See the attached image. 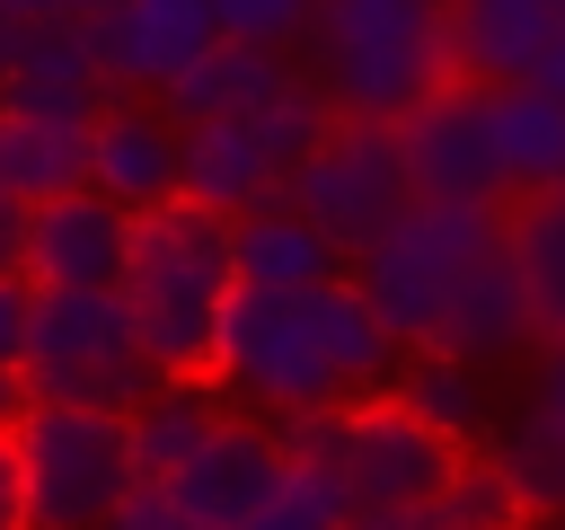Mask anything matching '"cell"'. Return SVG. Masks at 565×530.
Listing matches in <instances>:
<instances>
[{
  "label": "cell",
  "instance_id": "cell-3",
  "mask_svg": "<svg viewBox=\"0 0 565 530\" xmlns=\"http://www.w3.org/2000/svg\"><path fill=\"white\" fill-rule=\"evenodd\" d=\"M486 256H503V212L494 203H406L344 274H353V292L371 300V318L388 327L397 353H433L459 283Z\"/></svg>",
  "mask_w": 565,
  "mask_h": 530
},
{
  "label": "cell",
  "instance_id": "cell-41",
  "mask_svg": "<svg viewBox=\"0 0 565 530\" xmlns=\"http://www.w3.org/2000/svg\"><path fill=\"white\" fill-rule=\"evenodd\" d=\"M433 530H468V521H450V512H433Z\"/></svg>",
  "mask_w": 565,
  "mask_h": 530
},
{
  "label": "cell",
  "instance_id": "cell-1",
  "mask_svg": "<svg viewBox=\"0 0 565 530\" xmlns=\"http://www.w3.org/2000/svg\"><path fill=\"white\" fill-rule=\"evenodd\" d=\"M124 318H132V344L159 380H212V344H221V318L238 300V274H230V221L194 212V203H159L132 221L124 239V283H115Z\"/></svg>",
  "mask_w": 565,
  "mask_h": 530
},
{
  "label": "cell",
  "instance_id": "cell-14",
  "mask_svg": "<svg viewBox=\"0 0 565 530\" xmlns=\"http://www.w3.org/2000/svg\"><path fill=\"white\" fill-rule=\"evenodd\" d=\"M565 35V0H450V71L477 88H521Z\"/></svg>",
  "mask_w": 565,
  "mask_h": 530
},
{
  "label": "cell",
  "instance_id": "cell-15",
  "mask_svg": "<svg viewBox=\"0 0 565 530\" xmlns=\"http://www.w3.org/2000/svg\"><path fill=\"white\" fill-rule=\"evenodd\" d=\"M282 194H291V177L265 159L256 124H203V132H185L177 203H194V212H212V221H247V212H265V203H282Z\"/></svg>",
  "mask_w": 565,
  "mask_h": 530
},
{
  "label": "cell",
  "instance_id": "cell-22",
  "mask_svg": "<svg viewBox=\"0 0 565 530\" xmlns=\"http://www.w3.org/2000/svg\"><path fill=\"white\" fill-rule=\"evenodd\" d=\"M530 344H539V336H530L521 283H512V265H503V256H486V265L459 283V300H450V318H441V344H433V353H450V362L486 371V362H512V353H530Z\"/></svg>",
  "mask_w": 565,
  "mask_h": 530
},
{
  "label": "cell",
  "instance_id": "cell-29",
  "mask_svg": "<svg viewBox=\"0 0 565 530\" xmlns=\"http://www.w3.org/2000/svg\"><path fill=\"white\" fill-rule=\"evenodd\" d=\"M274 451H282V468H309V477H335V486H344V406L282 415V424H274Z\"/></svg>",
  "mask_w": 565,
  "mask_h": 530
},
{
  "label": "cell",
  "instance_id": "cell-27",
  "mask_svg": "<svg viewBox=\"0 0 565 530\" xmlns=\"http://www.w3.org/2000/svg\"><path fill=\"white\" fill-rule=\"evenodd\" d=\"M247 124H256L265 159H274L282 177H300V168H309V150H318L327 132H335V106H327V97H318L309 80H291V88H282V97H265V106H256Z\"/></svg>",
  "mask_w": 565,
  "mask_h": 530
},
{
  "label": "cell",
  "instance_id": "cell-43",
  "mask_svg": "<svg viewBox=\"0 0 565 530\" xmlns=\"http://www.w3.org/2000/svg\"><path fill=\"white\" fill-rule=\"evenodd\" d=\"M441 9H450V0H441Z\"/></svg>",
  "mask_w": 565,
  "mask_h": 530
},
{
  "label": "cell",
  "instance_id": "cell-28",
  "mask_svg": "<svg viewBox=\"0 0 565 530\" xmlns=\"http://www.w3.org/2000/svg\"><path fill=\"white\" fill-rule=\"evenodd\" d=\"M309 18H318V0H212V26H221L230 44H265V53L300 44Z\"/></svg>",
  "mask_w": 565,
  "mask_h": 530
},
{
  "label": "cell",
  "instance_id": "cell-24",
  "mask_svg": "<svg viewBox=\"0 0 565 530\" xmlns=\"http://www.w3.org/2000/svg\"><path fill=\"white\" fill-rule=\"evenodd\" d=\"M388 398L424 424V433H441L450 451H468V442H486V424H494V398H486V380L468 371V362H450V353H397V371H388Z\"/></svg>",
  "mask_w": 565,
  "mask_h": 530
},
{
  "label": "cell",
  "instance_id": "cell-36",
  "mask_svg": "<svg viewBox=\"0 0 565 530\" xmlns=\"http://www.w3.org/2000/svg\"><path fill=\"white\" fill-rule=\"evenodd\" d=\"M26 35H35V26L0 9V88H9V71H18V53H26Z\"/></svg>",
  "mask_w": 565,
  "mask_h": 530
},
{
  "label": "cell",
  "instance_id": "cell-32",
  "mask_svg": "<svg viewBox=\"0 0 565 530\" xmlns=\"http://www.w3.org/2000/svg\"><path fill=\"white\" fill-rule=\"evenodd\" d=\"M18 344H26V283H0V371H18Z\"/></svg>",
  "mask_w": 565,
  "mask_h": 530
},
{
  "label": "cell",
  "instance_id": "cell-10",
  "mask_svg": "<svg viewBox=\"0 0 565 530\" xmlns=\"http://www.w3.org/2000/svg\"><path fill=\"white\" fill-rule=\"evenodd\" d=\"M212 44H221L212 0H124V9L88 18V53H97L106 97H124V88L168 97V88H177Z\"/></svg>",
  "mask_w": 565,
  "mask_h": 530
},
{
  "label": "cell",
  "instance_id": "cell-34",
  "mask_svg": "<svg viewBox=\"0 0 565 530\" xmlns=\"http://www.w3.org/2000/svg\"><path fill=\"white\" fill-rule=\"evenodd\" d=\"M18 265H26V212L0 194V283H18Z\"/></svg>",
  "mask_w": 565,
  "mask_h": 530
},
{
  "label": "cell",
  "instance_id": "cell-5",
  "mask_svg": "<svg viewBox=\"0 0 565 530\" xmlns=\"http://www.w3.org/2000/svg\"><path fill=\"white\" fill-rule=\"evenodd\" d=\"M9 459H18V495H26V530H97L141 486L124 415H88V406L26 398V415L9 424Z\"/></svg>",
  "mask_w": 565,
  "mask_h": 530
},
{
  "label": "cell",
  "instance_id": "cell-7",
  "mask_svg": "<svg viewBox=\"0 0 565 530\" xmlns=\"http://www.w3.org/2000/svg\"><path fill=\"white\" fill-rule=\"evenodd\" d=\"M344 265L415 203V186H406V159H397V124H344L335 115V132L309 150V168L291 177V194H282Z\"/></svg>",
  "mask_w": 565,
  "mask_h": 530
},
{
  "label": "cell",
  "instance_id": "cell-35",
  "mask_svg": "<svg viewBox=\"0 0 565 530\" xmlns=\"http://www.w3.org/2000/svg\"><path fill=\"white\" fill-rule=\"evenodd\" d=\"M0 530H26V495H18V459L0 442Z\"/></svg>",
  "mask_w": 565,
  "mask_h": 530
},
{
  "label": "cell",
  "instance_id": "cell-4",
  "mask_svg": "<svg viewBox=\"0 0 565 530\" xmlns=\"http://www.w3.org/2000/svg\"><path fill=\"white\" fill-rule=\"evenodd\" d=\"M18 380L35 406H88V415H132L159 389L115 292H26Z\"/></svg>",
  "mask_w": 565,
  "mask_h": 530
},
{
  "label": "cell",
  "instance_id": "cell-11",
  "mask_svg": "<svg viewBox=\"0 0 565 530\" xmlns=\"http://www.w3.org/2000/svg\"><path fill=\"white\" fill-rule=\"evenodd\" d=\"M177 159H185V132L141 106V97H106L88 115V194H106L124 221L177 203Z\"/></svg>",
  "mask_w": 565,
  "mask_h": 530
},
{
  "label": "cell",
  "instance_id": "cell-18",
  "mask_svg": "<svg viewBox=\"0 0 565 530\" xmlns=\"http://www.w3.org/2000/svg\"><path fill=\"white\" fill-rule=\"evenodd\" d=\"M230 274H238V292H274V300H300V292H318V283H335L344 274V256L291 212V203H265V212H247V221H230Z\"/></svg>",
  "mask_w": 565,
  "mask_h": 530
},
{
  "label": "cell",
  "instance_id": "cell-40",
  "mask_svg": "<svg viewBox=\"0 0 565 530\" xmlns=\"http://www.w3.org/2000/svg\"><path fill=\"white\" fill-rule=\"evenodd\" d=\"M106 9H124V0H71V26H88V18H106Z\"/></svg>",
  "mask_w": 565,
  "mask_h": 530
},
{
  "label": "cell",
  "instance_id": "cell-37",
  "mask_svg": "<svg viewBox=\"0 0 565 530\" xmlns=\"http://www.w3.org/2000/svg\"><path fill=\"white\" fill-rule=\"evenodd\" d=\"M9 18H26V26H62L71 18V0H0Z\"/></svg>",
  "mask_w": 565,
  "mask_h": 530
},
{
  "label": "cell",
  "instance_id": "cell-42",
  "mask_svg": "<svg viewBox=\"0 0 565 530\" xmlns=\"http://www.w3.org/2000/svg\"><path fill=\"white\" fill-rule=\"evenodd\" d=\"M539 530H565V512H556V521H539Z\"/></svg>",
  "mask_w": 565,
  "mask_h": 530
},
{
  "label": "cell",
  "instance_id": "cell-19",
  "mask_svg": "<svg viewBox=\"0 0 565 530\" xmlns=\"http://www.w3.org/2000/svg\"><path fill=\"white\" fill-rule=\"evenodd\" d=\"M230 424V398L212 380H159L132 415H124V442H132V477L141 486H168L212 433Z\"/></svg>",
  "mask_w": 565,
  "mask_h": 530
},
{
  "label": "cell",
  "instance_id": "cell-31",
  "mask_svg": "<svg viewBox=\"0 0 565 530\" xmlns=\"http://www.w3.org/2000/svg\"><path fill=\"white\" fill-rule=\"evenodd\" d=\"M521 406L547 415V424H565V336L556 344H530V398Z\"/></svg>",
  "mask_w": 565,
  "mask_h": 530
},
{
  "label": "cell",
  "instance_id": "cell-39",
  "mask_svg": "<svg viewBox=\"0 0 565 530\" xmlns=\"http://www.w3.org/2000/svg\"><path fill=\"white\" fill-rule=\"evenodd\" d=\"M18 415H26V380H18V371H0V442H9V424H18Z\"/></svg>",
  "mask_w": 565,
  "mask_h": 530
},
{
  "label": "cell",
  "instance_id": "cell-26",
  "mask_svg": "<svg viewBox=\"0 0 565 530\" xmlns=\"http://www.w3.org/2000/svg\"><path fill=\"white\" fill-rule=\"evenodd\" d=\"M494 459L512 468V486H521V504H530V530L565 512V424H547V415H530V406H521V415L503 424Z\"/></svg>",
  "mask_w": 565,
  "mask_h": 530
},
{
  "label": "cell",
  "instance_id": "cell-25",
  "mask_svg": "<svg viewBox=\"0 0 565 530\" xmlns=\"http://www.w3.org/2000/svg\"><path fill=\"white\" fill-rule=\"evenodd\" d=\"M433 512H450V521H468V530H530V504H521L512 468L494 459V442H468V451L450 459V486H441Z\"/></svg>",
  "mask_w": 565,
  "mask_h": 530
},
{
  "label": "cell",
  "instance_id": "cell-17",
  "mask_svg": "<svg viewBox=\"0 0 565 530\" xmlns=\"http://www.w3.org/2000/svg\"><path fill=\"white\" fill-rule=\"evenodd\" d=\"M106 106V80H97V53H88V26H35L9 88H0V115H35V124H88Z\"/></svg>",
  "mask_w": 565,
  "mask_h": 530
},
{
  "label": "cell",
  "instance_id": "cell-33",
  "mask_svg": "<svg viewBox=\"0 0 565 530\" xmlns=\"http://www.w3.org/2000/svg\"><path fill=\"white\" fill-rule=\"evenodd\" d=\"M344 530H433V504H388V512H344Z\"/></svg>",
  "mask_w": 565,
  "mask_h": 530
},
{
  "label": "cell",
  "instance_id": "cell-23",
  "mask_svg": "<svg viewBox=\"0 0 565 530\" xmlns=\"http://www.w3.org/2000/svg\"><path fill=\"white\" fill-rule=\"evenodd\" d=\"M79 186H88V124L0 115V194L18 212H44V203H62Z\"/></svg>",
  "mask_w": 565,
  "mask_h": 530
},
{
  "label": "cell",
  "instance_id": "cell-8",
  "mask_svg": "<svg viewBox=\"0 0 565 530\" xmlns=\"http://www.w3.org/2000/svg\"><path fill=\"white\" fill-rule=\"evenodd\" d=\"M397 159H406V186L415 203H512L503 177H494V141H486V88L477 80H450L433 88L406 124H397Z\"/></svg>",
  "mask_w": 565,
  "mask_h": 530
},
{
  "label": "cell",
  "instance_id": "cell-6",
  "mask_svg": "<svg viewBox=\"0 0 565 530\" xmlns=\"http://www.w3.org/2000/svg\"><path fill=\"white\" fill-rule=\"evenodd\" d=\"M212 389L256 406L265 424L282 415H318V406H353L335 362H327V336H318V309L309 292L300 300H274V292H238L230 318H221V344H212Z\"/></svg>",
  "mask_w": 565,
  "mask_h": 530
},
{
  "label": "cell",
  "instance_id": "cell-9",
  "mask_svg": "<svg viewBox=\"0 0 565 530\" xmlns=\"http://www.w3.org/2000/svg\"><path fill=\"white\" fill-rule=\"evenodd\" d=\"M450 442L424 433L397 398H362L344 406V504L353 512H388V504H441L450 486Z\"/></svg>",
  "mask_w": 565,
  "mask_h": 530
},
{
  "label": "cell",
  "instance_id": "cell-13",
  "mask_svg": "<svg viewBox=\"0 0 565 530\" xmlns=\"http://www.w3.org/2000/svg\"><path fill=\"white\" fill-rule=\"evenodd\" d=\"M124 239H132V221L106 194L79 186V194L26 212V265H18V283L26 292H115L124 283Z\"/></svg>",
  "mask_w": 565,
  "mask_h": 530
},
{
  "label": "cell",
  "instance_id": "cell-16",
  "mask_svg": "<svg viewBox=\"0 0 565 530\" xmlns=\"http://www.w3.org/2000/svg\"><path fill=\"white\" fill-rule=\"evenodd\" d=\"M291 80H300V71H291L282 53H265V44H230V35H221V44H212V53H203V62H194L168 97H159V115H168L177 132H203V124H247V115H256L265 97H282Z\"/></svg>",
  "mask_w": 565,
  "mask_h": 530
},
{
  "label": "cell",
  "instance_id": "cell-21",
  "mask_svg": "<svg viewBox=\"0 0 565 530\" xmlns=\"http://www.w3.org/2000/svg\"><path fill=\"white\" fill-rule=\"evenodd\" d=\"M503 265H512V283H521L530 336L556 344V336H565V186L503 203Z\"/></svg>",
  "mask_w": 565,
  "mask_h": 530
},
{
  "label": "cell",
  "instance_id": "cell-30",
  "mask_svg": "<svg viewBox=\"0 0 565 530\" xmlns=\"http://www.w3.org/2000/svg\"><path fill=\"white\" fill-rule=\"evenodd\" d=\"M97 530H194V521L177 512V495H168V486H132V495H124Z\"/></svg>",
  "mask_w": 565,
  "mask_h": 530
},
{
  "label": "cell",
  "instance_id": "cell-38",
  "mask_svg": "<svg viewBox=\"0 0 565 530\" xmlns=\"http://www.w3.org/2000/svg\"><path fill=\"white\" fill-rule=\"evenodd\" d=\"M530 88H539V97H556V106H565V35H556V53H547V62H539V71H530Z\"/></svg>",
  "mask_w": 565,
  "mask_h": 530
},
{
  "label": "cell",
  "instance_id": "cell-12",
  "mask_svg": "<svg viewBox=\"0 0 565 530\" xmlns=\"http://www.w3.org/2000/svg\"><path fill=\"white\" fill-rule=\"evenodd\" d=\"M168 495H177V512L194 521V530H247L274 495H282V451H274V424H256V415H230L177 477H168Z\"/></svg>",
  "mask_w": 565,
  "mask_h": 530
},
{
  "label": "cell",
  "instance_id": "cell-20",
  "mask_svg": "<svg viewBox=\"0 0 565 530\" xmlns=\"http://www.w3.org/2000/svg\"><path fill=\"white\" fill-rule=\"evenodd\" d=\"M486 141H494V177H503L512 203L565 186V106L539 97L530 80L521 88H486Z\"/></svg>",
  "mask_w": 565,
  "mask_h": 530
},
{
  "label": "cell",
  "instance_id": "cell-2",
  "mask_svg": "<svg viewBox=\"0 0 565 530\" xmlns=\"http://www.w3.org/2000/svg\"><path fill=\"white\" fill-rule=\"evenodd\" d=\"M300 44H309V88L344 124H406L433 88L459 80L441 0H318Z\"/></svg>",
  "mask_w": 565,
  "mask_h": 530
}]
</instances>
